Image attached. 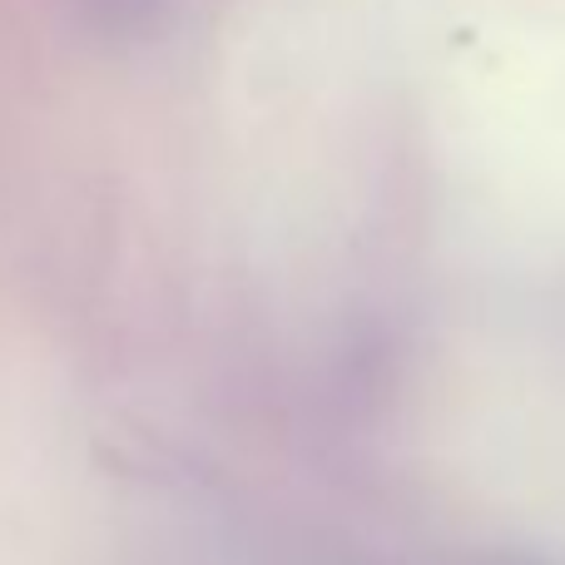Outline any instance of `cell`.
Segmentation results:
<instances>
[{"label": "cell", "instance_id": "1", "mask_svg": "<svg viewBox=\"0 0 565 565\" xmlns=\"http://www.w3.org/2000/svg\"><path fill=\"white\" fill-rule=\"evenodd\" d=\"M169 0H79L85 20L109 40H135L159 25Z\"/></svg>", "mask_w": 565, "mask_h": 565}]
</instances>
